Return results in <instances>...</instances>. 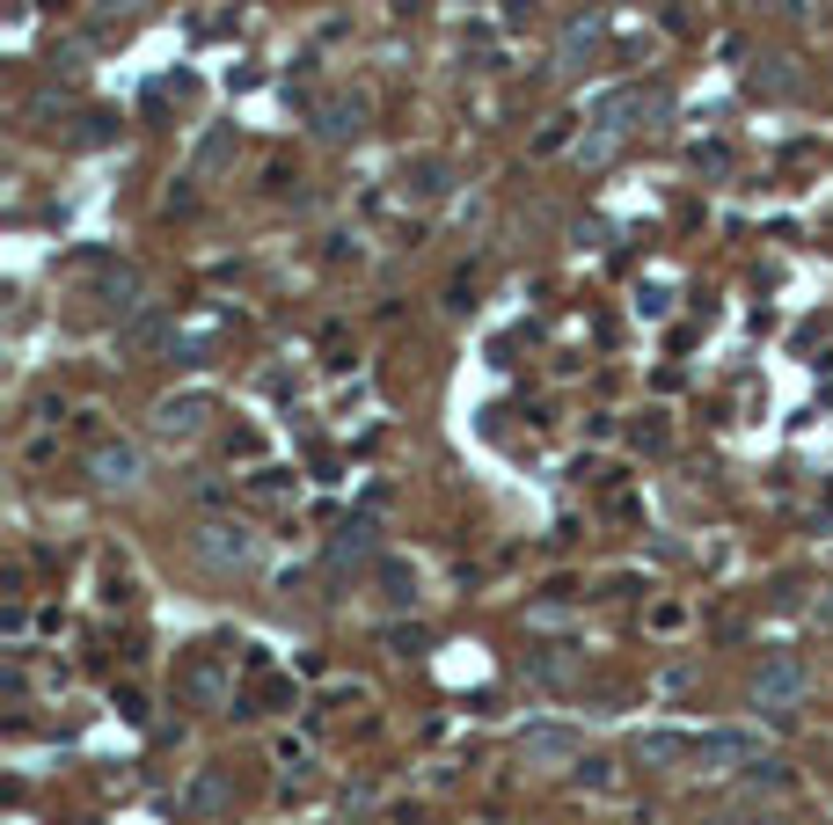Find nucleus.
<instances>
[{
  "label": "nucleus",
  "mask_w": 833,
  "mask_h": 825,
  "mask_svg": "<svg viewBox=\"0 0 833 825\" xmlns=\"http://www.w3.org/2000/svg\"><path fill=\"white\" fill-rule=\"evenodd\" d=\"M191 548H197V562H205V570H249V562H256V534H249V526H227V519L197 526Z\"/></svg>",
  "instance_id": "1"
},
{
  "label": "nucleus",
  "mask_w": 833,
  "mask_h": 825,
  "mask_svg": "<svg viewBox=\"0 0 833 825\" xmlns=\"http://www.w3.org/2000/svg\"><path fill=\"white\" fill-rule=\"evenodd\" d=\"M805 687H811L805 657L775 651V657H768V665L753 672V702H760V708H789V702H805Z\"/></svg>",
  "instance_id": "2"
},
{
  "label": "nucleus",
  "mask_w": 833,
  "mask_h": 825,
  "mask_svg": "<svg viewBox=\"0 0 833 825\" xmlns=\"http://www.w3.org/2000/svg\"><path fill=\"white\" fill-rule=\"evenodd\" d=\"M578 753H585V738L570 724H527L519 730V760H527V767H570Z\"/></svg>",
  "instance_id": "3"
},
{
  "label": "nucleus",
  "mask_w": 833,
  "mask_h": 825,
  "mask_svg": "<svg viewBox=\"0 0 833 825\" xmlns=\"http://www.w3.org/2000/svg\"><path fill=\"white\" fill-rule=\"evenodd\" d=\"M88 475H96V489H140V453H132V446H96V453H88Z\"/></svg>",
  "instance_id": "4"
},
{
  "label": "nucleus",
  "mask_w": 833,
  "mask_h": 825,
  "mask_svg": "<svg viewBox=\"0 0 833 825\" xmlns=\"http://www.w3.org/2000/svg\"><path fill=\"white\" fill-rule=\"evenodd\" d=\"M205 416H213V402H205V395H169V402L154 410V432H161V438H191Z\"/></svg>",
  "instance_id": "5"
},
{
  "label": "nucleus",
  "mask_w": 833,
  "mask_h": 825,
  "mask_svg": "<svg viewBox=\"0 0 833 825\" xmlns=\"http://www.w3.org/2000/svg\"><path fill=\"white\" fill-rule=\"evenodd\" d=\"M695 760L702 767H753V738L746 730H710V738H695Z\"/></svg>",
  "instance_id": "6"
},
{
  "label": "nucleus",
  "mask_w": 833,
  "mask_h": 825,
  "mask_svg": "<svg viewBox=\"0 0 833 825\" xmlns=\"http://www.w3.org/2000/svg\"><path fill=\"white\" fill-rule=\"evenodd\" d=\"M366 556H373V526L366 519H351V526L329 534V570H351V562H366Z\"/></svg>",
  "instance_id": "7"
},
{
  "label": "nucleus",
  "mask_w": 833,
  "mask_h": 825,
  "mask_svg": "<svg viewBox=\"0 0 833 825\" xmlns=\"http://www.w3.org/2000/svg\"><path fill=\"white\" fill-rule=\"evenodd\" d=\"M359 124H366V102H322V118H315V132H322V139H329V146H337V139H359Z\"/></svg>",
  "instance_id": "8"
},
{
  "label": "nucleus",
  "mask_w": 833,
  "mask_h": 825,
  "mask_svg": "<svg viewBox=\"0 0 833 825\" xmlns=\"http://www.w3.org/2000/svg\"><path fill=\"white\" fill-rule=\"evenodd\" d=\"M637 760H651V767H665V760H695V738H680V730H643Z\"/></svg>",
  "instance_id": "9"
},
{
  "label": "nucleus",
  "mask_w": 833,
  "mask_h": 825,
  "mask_svg": "<svg viewBox=\"0 0 833 825\" xmlns=\"http://www.w3.org/2000/svg\"><path fill=\"white\" fill-rule=\"evenodd\" d=\"M592 45H600V15H578V23L564 29V45H556V66L570 73V66H578V59H585Z\"/></svg>",
  "instance_id": "10"
},
{
  "label": "nucleus",
  "mask_w": 833,
  "mask_h": 825,
  "mask_svg": "<svg viewBox=\"0 0 833 825\" xmlns=\"http://www.w3.org/2000/svg\"><path fill=\"white\" fill-rule=\"evenodd\" d=\"M227 154H234V124H220V132H205V139H197V154H191V175H213L227 161Z\"/></svg>",
  "instance_id": "11"
},
{
  "label": "nucleus",
  "mask_w": 833,
  "mask_h": 825,
  "mask_svg": "<svg viewBox=\"0 0 833 825\" xmlns=\"http://www.w3.org/2000/svg\"><path fill=\"white\" fill-rule=\"evenodd\" d=\"M381 599H388V607H410V599H417V570H410V562H381Z\"/></svg>",
  "instance_id": "12"
},
{
  "label": "nucleus",
  "mask_w": 833,
  "mask_h": 825,
  "mask_svg": "<svg viewBox=\"0 0 833 825\" xmlns=\"http://www.w3.org/2000/svg\"><path fill=\"white\" fill-rule=\"evenodd\" d=\"M753 88H760V96H797V66H789V59H760Z\"/></svg>",
  "instance_id": "13"
},
{
  "label": "nucleus",
  "mask_w": 833,
  "mask_h": 825,
  "mask_svg": "<svg viewBox=\"0 0 833 825\" xmlns=\"http://www.w3.org/2000/svg\"><path fill=\"white\" fill-rule=\"evenodd\" d=\"M154 343H169V321L161 315H132L124 321V351H154Z\"/></svg>",
  "instance_id": "14"
},
{
  "label": "nucleus",
  "mask_w": 833,
  "mask_h": 825,
  "mask_svg": "<svg viewBox=\"0 0 833 825\" xmlns=\"http://www.w3.org/2000/svg\"><path fill=\"white\" fill-rule=\"evenodd\" d=\"M220 803H227V781H220V775H197V781H191V803H183V811H191V818H213Z\"/></svg>",
  "instance_id": "15"
},
{
  "label": "nucleus",
  "mask_w": 833,
  "mask_h": 825,
  "mask_svg": "<svg viewBox=\"0 0 833 825\" xmlns=\"http://www.w3.org/2000/svg\"><path fill=\"white\" fill-rule=\"evenodd\" d=\"M102 292H110V307H118V315H140V270H110V278H102Z\"/></svg>",
  "instance_id": "16"
},
{
  "label": "nucleus",
  "mask_w": 833,
  "mask_h": 825,
  "mask_svg": "<svg viewBox=\"0 0 833 825\" xmlns=\"http://www.w3.org/2000/svg\"><path fill=\"white\" fill-rule=\"evenodd\" d=\"M783 767H775V760H753V781H746V789H753V797H775V789H783Z\"/></svg>",
  "instance_id": "17"
},
{
  "label": "nucleus",
  "mask_w": 833,
  "mask_h": 825,
  "mask_svg": "<svg viewBox=\"0 0 833 825\" xmlns=\"http://www.w3.org/2000/svg\"><path fill=\"white\" fill-rule=\"evenodd\" d=\"M417 191H424V197L446 191V169H439V161H417Z\"/></svg>",
  "instance_id": "18"
},
{
  "label": "nucleus",
  "mask_w": 833,
  "mask_h": 825,
  "mask_svg": "<svg viewBox=\"0 0 833 825\" xmlns=\"http://www.w3.org/2000/svg\"><path fill=\"white\" fill-rule=\"evenodd\" d=\"M746 825H789V818H775V811H768V818H746Z\"/></svg>",
  "instance_id": "19"
},
{
  "label": "nucleus",
  "mask_w": 833,
  "mask_h": 825,
  "mask_svg": "<svg viewBox=\"0 0 833 825\" xmlns=\"http://www.w3.org/2000/svg\"><path fill=\"white\" fill-rule=\"evenodd\" d=\"M96 8H132V0H96Z\"/></svg>",
  "instance_id": "20"
}]
</instances>
